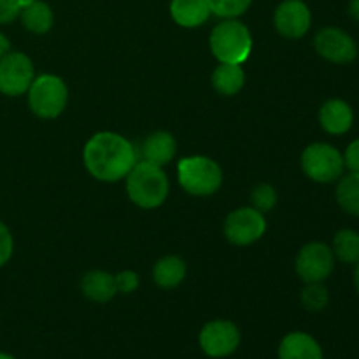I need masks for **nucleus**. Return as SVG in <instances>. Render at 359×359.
Wrapping results in <instances>:
<instances>
[{"instance_id": "nucleus-1", "label": "nucleus", "mask_w": 359, "mask_h": 359, "mask_svg": "<svg viewBox=\"0 0 359 359\" xmlns=\"http://www.w3.org/2000/svg\"><path fill=\"white\" fill-rule=\"evenodd\" d=\"M135 147L116 132H98L86 142L83 161L91 177L102 182H118L125 179L137 163Z\"/></svg>"}, {"instance_id": "nucleus-2", "label": "nucleus", "mask_w": 359, "mask_h": 359, "mask_svg": "<svg viewBox=\"0 0 359 359\" xmlns=\"http://www.w3.org/2000/svg\"><path fill=\"white\" fill-rule=\"evenodd\" d=\"M125 179L128 198L140 209H156L167 200L170 186L163 167L140 160Z\"/></svg>"}, {"instance_id": "nucleus-3", "label": "nucleus", "mask_w": 359, "mask_h": 359, "mask_svg": "<svg viewBox=\"0 0 359 359\" xmlns=\"http://www.w3.org/2000/svg\"><path fill=\"white\" fill-rule=\"evenodd\" d=\"M210 51L219 63L242 65L252 51V35L249 28L237 18L224 20L210 32Z\"/></svg>"}, {"instance_id": "nucleus-4", "label": "nucleus", "mask_w": 359, "mask_h": 359, "mask_svg": "<svg viewBox=\"0 0 359 359\" xmlns=\"http://www.w3.org/2000/svg\"><path fill=\"white\" fill-rule=\"evenodd\" d=\"M179 184L193 196H210L223 184V170L207 156H188L179 160Z\"/></svg>"}, {"instance_id": "nucleus-5", "label": "nucleus", "mask_w": 359, "mask_h": 359, "mask_svg": "<svg viewBox=\"0 0 359 359\" xmlns=\"http://www.w3.org/2000/svg\"><path fill=\"white\" fill-rule=\"evenodd\" d=\"M28 93V105L32 112L42 119H55L65 111L69 102V90L62 77L42 74L35 77Z\"/></svg>"}, {"instance_id": "nucleus-6", "label": "nucleus", "mask_w": 359, "mask_h": 359, "mask_svg": "<svg viewBox=\"0 0 359 359\" xmlns=\"http://www.w3.org/2000/svg\"><path fill=\"white\" fill-rule=\"evenodd\" d=\"M302 170L309 179L319 184L337 182L344 175V156L335 146L326 142H314L302 153Z\"/></svg>"}, {"instance_id": "nucleus-7", "label": "nucleus", "mask_w": 359, "mask_h": 359, "mask_svg": "<svg viewBox=\"0 0 359 359\" xmlns=\"http://www.w3.org/2000/svg\"><path fill=\"white\" fill-rule=\"evenodd\" d=\"M34 79V63L25 53L9 51L0 58V93L21 97L30 90Z\"/></svg>"}, {"instance_id": "nucleus-8", "label": "nucleus", "mask_w": 359, "mask_h": 359, "mask_svg": "<svg viewBox=\"0 0 359 359\" xmlns=\"http://www.w3.org/2000/svg\"><path fill=\"white\" fill-rule=\"evenodd\" d=\"M294 266L305 284L325 283L335 269V255L325 242H309L298 252Z\"/></svg>"}, {"instance_id": "nucleus-9", "label": "nucleus", "mask_w": 359, "mask_h": 359, "mask_svg": "<svg viewBox=\"0 0 359 359\" xmlns=\"http://www.w3.org/2000/svg\"><path fill=\"white\" fill-rule=\"evenodd\" d=\"M265 214L255 207H241L228 214L224 221V237L233 245H251L265 235Z\"/></svg>"}, {"instance_id": "nucleus-10", "label": "nucleus", "mask_w": 359, "mask_h": 359, "mask_svg": "<svg viewBox=\"0 0 359 359\" xmlns=\"http://www.w3.org/2000/svg\"><path fill=\"white\" fill-rule=\"evenodd\" d=\"M200 349L209 358H226L241 346V330L226 319L207 323L198 335Z\"/></svg>"}, {"instance_id": "nucleus-11", "label": "nucleus", "mask_w": 359, "mask_h": 359, "mask_svg": "<svg viewBox=\"0 0 359 359\" xmlns=\"http://www.w3.org/2000/svg\"><path fill=\"white\" fill-rule=\"evenodd\" d=\"M314 48L321 58L337 65H346L356 60L358 44L346 30L337 27H326L314 37Z\"/></svg>"}, {"instance_id": "nucleus-12", "label": "nucleus", "mask_w": 359, "mask_h": 359, "mask_svg": "<svg viewBox=\"0 0 359 359\" xmlns=\"http://www.w3.org/2000/svg\"><path fill=\"white\" fill-rule=\"evenodd\" d=\"M276 30L286 39H302L312 25V13L304 0H284L273 13Z\"/></svg>"}, {"instance_id": "nucleus-13", "label": "nucleus", "mask_w": 359, "mask_h": 359, "mask_svg": "<svg viewBox=\"0 0 359 359\" xmlns=\"http://www.w3.org/2000/svg\"><path fill=\"white\" fill-rule=\"evenodd\" d=\"M354 112L346 100L332 98L319 109V125L330 135H344L353 128Z\"/></svg>"}, {"instance_id": "nucleus-14", "label": "nucleus", "mask_w": 359, "mask_h": 359, "mask_svg": "<svg viewBox=\"0 0 359 359\" xmlns=\"http://www.w3.org/2000/svg\"><path fill=\"white\" fill-rule=\"evenodd\" d=\"M175 153H177V142H175V137L168 132L151 133L144 139L142 146H140L142 161L158 165V167L170 163Z\"/></svg>"}, {"instance_id": "nucleus-15", "label": "nucleus", "mask_w": 359, "mask_h": 359, "mask_svg": "<svg viewBox=\"0 0 359 359\" xmlns=\"http://www.w3.org/2000/svg\"><path fill=\"white\" fill-rule=\"evenodd\" d=\"M279 359H325V356L314 337L304 332H293L280 340Z\"/></svg>"}, {"instance_id": "nucleus-16", "label": "nucleus", "mask_w": 359, "mask_h": 359, "mask_svg": "<svg viewBox=\"0 0 359 359\" xmlns=\"http://www.w3.org/2000/svg\"><path fill=\"white\" fill-rule=\"evenodd\" d=\"M210 7L207 0H172L170 16L179 27L198 28L210 18Z\"/></svg>"}, {"instance_id": "nucleus-17", "label": "nucleus", "mask_w": 359, "mask_h": 359, "mask_svg": "<svg viewBox=\"0 0 359 359\" xmlns=\"http://www.w3.org/2000/svg\"><path fill=\"white\" fill-rule=\"evenodd\" d=\"M81 291L95 304H107L118 294L114 276L104 270H91L81 280Z\"/></svg>"}, {"instance_id": "nucleus-18", "label": "nucleus", "mask_w": 359, "mask_h": 359, "mask_svg": "<svg viewBox=\"0 0 359 359\" xmlns=\"http://www.w3.org/2000/svg\"><path fill=\"white\" fill-rule=\"evenodd\" d=\"M21 23L32 34H48L53 28L55 23V14L53 9L49 7V4L42 2V0H34L32 4H28L27 7H23L20 13Z\"/></svg>"}, {"instance_id": "nucleus-19", "label": "nucleus", "mask_w": 359, "mask_h": 359, "mask_svg": "<svg viewBox=\"0 0 359 359\" xmlns=\"http://www.w3.org/2000/svg\"><path fill=\"white\" fill-rule=\"evenodd\" d=\"M245 72L242 65L219 63L212 72V86L223 97H233L244 88Z\"/></svg>"}, {"instance_id": "nucleus-20", "label": "nucleus", "mask_w": 359, "mask_h": 359, "mask_svg": "<svg viewBox=\"0 0 359 359\" xmlns=\"http://www.w3.org/2000/svg\"><path fill=\"white\" fill-rule=\"evenodd\" d=\"M186 263L179 256H163L153 269V279L163 290H174L184 280Z\"/></svg>"}, {"instance_id": "nucleus-21", "label": "nucleus", "mask_w": 359, "mask_h": 359, "mask_svg": "<svg viewBox=\"0 0 359 359\" xmlns=\"http://www.w3.org/2000/svg\"><path fill=\"white\" fill-rule=\"evenodd\" d=\"M333 255L335 259L346 265H356L359 262V233L351 228L339 230L333 237Z\"/></svg>"}, {"instance_id": "nucleus-22", "label": "nucleus", "mask_w": 359, "mask_h": 359, "mask_svg": "<svg viewBox=\"0 0 359 359\" xmlns=\"http://www.w3.org/2000/svg\"><path fill=\"white\" fill-rule=\"evenodd\" d=\"M337 202L347 214L359 217V174L349 172L339 179Z\"/></svg>"}, {"instance_id": "nucleus-23", "label": "nucleus", "mask_w": 359, "mask_h": 359, "mask_svg": "<svg viewBox=\"0 0 359 359\" xmlns=\"http://www.w3.org/2000/svg\"><path fill=\"white\" fill-rule=\"evenodd\" d=\"M330 293L323 283H309L302 291V305L311 312H321L328 307Z\"/></svg>"}, {"instance_id": "nucleus-24", "label": "nucleus", "mask_w": 359, "mask_h": 359, "mask_svg": "<svg viewBox=\"0 0 359 359\" xmlns=\"http://www.w3.org/2000/svg\"><path fill=\"white\" fill-rule=\"evenodd\" d=\"M207 2L212 14L223 20H233L242 16L251 7L252 0H207Z\"/></svg>"}, {"instance_id": "nucleus-25", "label": "nucleus", "mask_w": 359, "mask_h": 359, "mask_svg": "<svg viewBox=\"0 0 359 359\" xmlns=\"http://www.w3.org/2000/svg\"><path fill=\"white\" fill-rule=\"evenodd\" d=\"M251 202L252 207L259 212H269L276 207L277 203V191L272 184H258L251 193Z\"/></svg>"}, {"instance_id": "nucleus-26", "label": "nucleus", "mask_w": 359, "mask_h": 359, "mask_svg": "<svg viewBox=\"0 0 359 359\" xmlns=\"http://www.w3.org/2000/svg\"><path fill=\"white\" fill-rule=\"evenodd\" d=\"M114 280H116V287H118V293H125V294L133 293L140 284L139 276H137L135 272H132V270H123V272H119L118 276H114Z\"/></svg>"}, {"instance_id": "nucleus-27", "label": "nucleus", "mask_w": 359, "mask_h": 359, "mask_svg": "<svg viewBox=\"0 0 359 359\" xmlns=\"http://www.w3.org/2000/svg\"><path fill=\"white\" fill-rule=\"evenodd\" d=\"M14 251V241L13 235H11L9 228L0 221V266L6 265L11 259Z\"/></svg>"}, {"instance_id": "nucleus-28", "label": "nucleus", "mask_w": 359, "mask_h": 359, "mask_svg": "<svg viewBox=\"0 0 359 359\" xmlns=\"http://www.w3.org/2000/svg\"><path fill=\"white\" fill-rule=\"evenodd\" d=\"M20 0H0V25H6L20 18Z\"/></svg>"}, {"instance_id": "nucleus-29", "label": "nucleus", "mask_w": 359, "mask_h": 359, "mask_svg": "<svg viewBox=\"0 0 359 359\" xmlns=\"http://www.w3.org/2000/svg\"><path fill=\"white\" fill-rule=\"evenodd\" d=\"M344 156V165L349 172H354V174H359V139L353 140V142L347 146Z\"/></svg>"}, {"instance_id": "nucleus-30", "label": "nucleus", "mask_w": 359, "mask_h": 359, "mask_svg": "<svg viewBox=\"0 0 359 359\" xmlns=\"http://www.w3.org/2000/svg\"><path fill=\"white\" fill-rule=\"evenodd\" d=\"M9 51H11L9 39H7L6 35H4L2 32H0V58H2V56H6Z\"/></svg>"}, {"instance_id": "nucleus-31", "label": "nucleus", "mask_w": 359, "mask_h": 359, "mask_svg": "<svg viewBox=\"0 0 359 359\" xmlns=\"http://www.w3.org/2000/svg\"><path fill=\"white\" fill-rule=\"evenodd\" d=\"M349 14L354 20L359 21V0H351L349 2Z\"/></svg>"}, {"instance_id": "nucleus-32", "label": "nucleus", "mask_w": 359, "mask_h": 359, "mask_svg": "<svg viewBox=\"0 0 359 359\" xmlns=\"http://www.w3.org/2000/svg\"><path fill=\"white\" fill-rule=\"evenodd\" d=\"M354 286H356V290L359 293V262L354 265Z\"/></svg>"}, {"instance_id": "nucleus-33", "label": "nucleus", "mask_w": 359, "mask_h": 359, "mask_svg": "<svg viewBox=\"0 0 359 359\" xmlns=\"http://www.w3.org/2000/svg\"><path fill=\"white\" fill-rule=\"evenodd\" d=\"M0 359H14V358L7 353H0Z\"/></svg>"}]
</instances>
